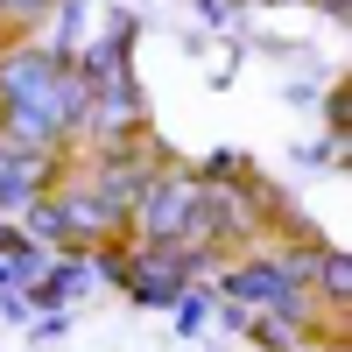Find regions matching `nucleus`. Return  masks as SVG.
Listing matches in <instances>:
<instances>
[{"mask_svg": "<svg viewBox=\"0 0 352 352\" xmlns=\"http://www.w3.org/2000/svg\"><path fill=\"white\" fill-rule=\"evenodd\" d=\"M85 78L64 50H8L0 56V141L56 162L85 134Z\"/></svg>", "mask_w": 352, "mask_h": 352, "instance_id": "nucleus-1", "label": "nucleus"}, {"mask_svg": "<svg viewBox=\"0 0 352 352\" xmlns=\"http://www.w3.org/2000/svg\"><path fill=\"white\" fill-rule=\"evenodd\" d=\"M127 226H134V240H148V247L219 254L212 247V226H204V176H190V169H155Z\"/></svg>", "mask_w": 352, "mask_h": 352, "instance_id": "nucleus-2", "label": "nucleus"}, {"mask_svg": "<svg viewBox=\"0 0 352 352\" xmlns=\"http://www.w3.org/2000/svg\"><path fill=\"white\" fill-rule=\"evenodd\" d=\"M219 296L240 310V317H275V324H310V310H317V296H310V282H296L282 268V254L268 261V254H247V261H232V268L219 275Z\"/></svg>", "mask_w": 352, "mask_h": 352, "instance_id": "nucleus-3", "label": "nucleus"}, {"mask_svg": "<svg viewBox=\"0 0 352 352\" xmlns=\"http://www.w3.org/2000/svg\"><path fill=\"white\" fill-rule=\"evenodd\" d=\"M197 268H212V254H184V247H148V240H141V247L127 254L120 289H127L134 303H176V296L190 289Z\"/></svg>", "mask_w": 352, "mask_h": 352, "instance_id": "nucleus-4", "label": "nucleus"}, {"mask_svg": "<svg viewBox=\"0 0 352 352\" xmlns=\"http://www.w3.org/2000/svg\"><path fill=\"white\" fill-rule=\"evenodd\" d=\"M148 176H155V169L134 155V141H113V148L99 155V169H92V184H85V190H92L106 212L127 226V219H134V204H141V190H148Z\"/></svg>", "mask_w": 352, "mask_h": 352, "instance_id": "nucleus-5", "label": "nucleus"}, {"mask_svg": "<svg viewBox=\"0 0 352 352\" xmlns=\"http://www.w3.org/2000/svg\"><path fill=\"white\" fill-rule=\"evenodd\" d=\"M64 197V219H71V240H85V247H99V240H113L120 232V219L106 212V204L92 197V190H56Z\"/></svg>", "mask_w": 352, "mask_h": 352, "instance_id": "nucleus-6", "label": "nucleus"}, {"mask_svg": "<svg viewBox=\"0 0 352 352\" xmlns=\"http://www.w3.org/2000/svg\"><path fill=\"white\" fill-rule=\"evenodd\" d=\"M21 212H28V240H36V247H71V219H64V197H56V190L28 197Z\"/></svg>", "mask_w": 352, "mask_h": 352, "instance_id": "nucleus-7", "label": "nucleus"}, {"mask_svg": "<svg viewBox=\"0 0 352 352\" xmlns=\"http://www.w3.org/2000/svg\"><path fill=\"white\" fill-rule=\"evenodd\" d=\"M85 282H92V261L78 254V261H64V268H56V275L43 282V303H64V296H78Z\"/></svg>", "mask_w": 352, "mask_h": 352, "instance_id": "nucleus-8", "label": "nucleus"}, {"mask_svg": "<svg viewBox=\"0 0 352 352\" xmlns=\"http://www.w3.org/2000/svg\"><path fill=\"white\" fill-rule=\"evenodd\" d=\"M43 14H50V0H0V28H28Z\"/></svg>", "mask_w": 352, "mask_h": 352, "instance_id": "nucleus-9", "label": "nucleus"}, {"mask_svg": "<svg viewBox=\"0 0 352 352\" xmlns=\"http://www.w3.org/2000/svg\"><path fill=\"white\" fill-rule=\"evenodd\" d=\"M8 282H21V268H14V261H8V254H0V289H8Z\"/></svg>", "mask_w": 352, "mask_h": 352, "instance_id": "nucleus-10", "label": "nucleus"}]
</instances>
